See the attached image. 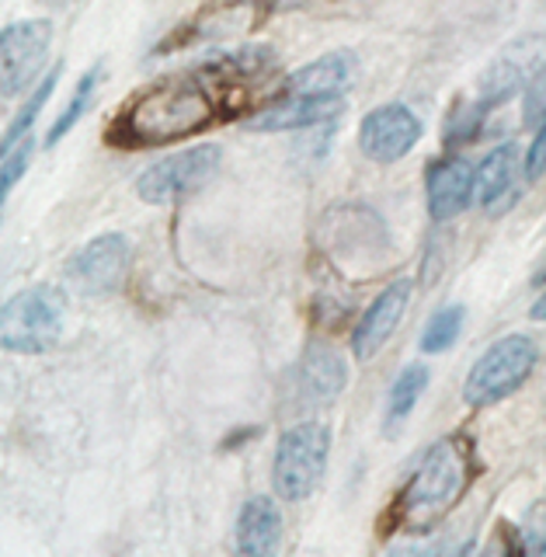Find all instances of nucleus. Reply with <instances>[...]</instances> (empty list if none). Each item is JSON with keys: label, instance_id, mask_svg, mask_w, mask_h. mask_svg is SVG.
<instances>
[{"label": "nucleus", "instance_id": "1", "mask_svg": "<svg viewBox=\"0 0 546 557\" xmlns=\"http://www.w3.org/2000/svg\"><path fill=\"white\" fill-rule=\"evenodd\" d=\"M484 463L477 460V446L470 435L452 432L443 435L418 463V470L408 478V484L400 487L397 498L390 502V509L383 512L380 533H429L443 522L456 505L463 502V495L473 487V481L481 478Z\"/></svg>", "mask_w": 546, "mask_h": 557}, {"label": "nucleus", "instance_id": "2", "mask_svg": "<svg viewBox=\"0 0 546 557\" xmlns=\"http://www.w3.org/2000/svg\"><path fill=\"white\" fill-rule=\"evenodd\" d=\"M220 115V101L202 74H174L144 87L112 126V144L126 150L167 147L202 133Z\"/></svg>", "mask_w": 546, "mask_h": 557}, {"label": "nucleus", "instance_id": "3", "mask_svg": "<svg viewBox=\"0 0 546 557\" xmlns=\"http://www.w3.org/2000/svg\"><path fill=\"white\" fill-rule=\"evenodd\" d=\"M66 327V296L57 286H28L0 307V348L42 356L57 348Z\"/></svg>", "mask_w": 546, "mask_h": 557}, {"label": "nucleus", "instance_id": "4", "mask_svg": "<svg viewBox=\"0 0 546 557\" xmlns=\"http://www.w3.org/2000/svg\"><path fill=\"white\" fill-rule=\"evenodd\" d=\"M539 362V348L530 335H505L470 366L463 397L470 408H491L512 397L525 380L533 376Z\"/></svg>", "mask_w": 546, "mask_h": 557}, {"label": "nucleus", "instance_id": "5", "mask_svg": "<svg viewBox=\"0 0 546 557\" xmlns=\"http://www.w3.org/2000/svg\"><path fill=\"white\" fill-rule=\"evenodd\" d=\"M331 457V429L324 422H299L282 432L272 463V487L278 498L303 502L317 492Z\"/></svg>", "mask_w": 546, "mask_h": 557}, {"label": "nucleus", "instance_id": "6", "mask_svg": "<svg viewBox=\"0 0 546 557\" xmlns=\"http://www.w3.org/2000/svg\"><path fill=\"white\" fill-rule=\"evenodd\" d=\"M321 244L338 265L380 269L390 258V231L365 206H334L321 220Z\"/></svg>", "mask_w": 546, "mask_h": 557}, {"label": "nucleus", "instance_id": "7", "mask_svg": "<svg viewBox=\"0 0 546 557\" xmlns=\"http://www.w3.org/2000/svg\"><path fill=\"white\" fill-rule=\"evenodd\" d=\"M220 157L223 153L213 144L188 147V150H178L171 157H161V161L150 164L144 174H139V182H136L139 199L153 202V206H164V202L191 196V191L202 188L216 174Z\"/></svg>", "mask_w": 546, "mask_h": 557}, {"label": "nucleus", "instance_id": "8", "mask_svg": "<svg viewBox=\"0 0 546 557\" xmlns=\"http://www.w3.org/2000/svg\"><path fill=\"white\" fill-rule=\"evenodd\" d=\"M52 49V25L46 17H25L0 28V98H17L42 74Z\"/></svg>", "mask_w": 546, "mask_h": 557}, {"label": "nucleus", "instance_id": "9", "mask_svg": "<svg viewBox=\"0 0 546 557\" xmlns=\"http://www.w3.org/2000/svg\"><path fill=\"white\" fill-rule=\"evenodd\" d=\"M418 139H421V119L400 101L380 104L359 126V147L376 164H394L400 157H408L418 147Z\"/></svg>", "mask_w": 546, "mask_h": 557}, {"label": "nucleus", "instance_id": "10", "mask_svg": "<svg viewBox=\"0 0 546 557\" xmlns=\"http://www.w3.org/2000/svg\"><path fill=\"white\" fill-rule=\"evenodd\" d=\"M129 269V240L122 234H101L87 240L70 261V278L91 296L115 293Z\"/></svg>", "mask_w": 546, "mask_h": 557}, {"label": "nucleus", "instance_id": "11", "mask_svg": "<svg viewBox=\"0 0 546 557\" xmlns=\"http://www.w3.org/2000/svg\"><path fill=\"white\" fill-rule=\"evenodd\" d=\"M411 293H414L411 278H397V283H390L376 296L373 307L362 313V321L351 331V352H356V359H373L390 342L397 324L404 321V313H408Z\"/></svg>", "mask_w": 546, "mask_h": 557}, {"label": "nucleus", "instance_id": "12", "mask_svg": "<svg viewBox=\"0 0 546 557\" xmlns=\"http://www.w3.org/2000/svg\"><path fill=\"white\" fill-rule=\"evenodd\" d=\"M348 366L345 359L327 345H313L310 352L299 359L293 373V394L299 408H324L345 391Z\"/></svg>", "mask_w": 546, "mask_h": 557}, {"label": "nucleus", "instance_id": "13", "mask_svg": "<svg viewBox=\"0 0 546 557\" xmlns=\"http://www.w3.org/2000/svg\"><path fill=\"white\" fill-rule=\"evenodd\" d=\"M536 70H543V46L536 39H525V42H519L512 52H508V57L491 63V70H487L484 81H481L477 109L484 115L501 109L508 98L522 91L525 81H530Z\"/></svg>", "mask_w": 546, "mask_h": 557}, {"label": "nucleus", "instance_id": "14", "mask_svg": "<svg viewBox=\"0 0 546 557\" xmlns=\"http://www.w3.org/2000/svg\"><path fill=\"white\" fill-rule=\"evenodd\" d=\"M359 77V57L348 49L327 52V57L299 66L296 74L286 77L282 91L299 98H345V91Z\"/></svg>", "mask_w": 546, "mask_h": 557}, {"label": "nucleus", "instance_id": "15", "mask_svg": "<svg viewBox=\"0 0 546 557\" xmlns=\"http://www.w3.org/2000/svg\"><path fill=\"white\" fill-rule=\"evenodd\" d=\"M282 547V509L275 498L255 495L244 502L234 527V557H278Z\"/></svg>", "mask_w": 546, "mask_h": 557}, {"label": "nucleus", "instance_id": "16", "mask_svg": "<svg viewBox=\"0 0 546 557\" xmlns=\"http://www.w3.org/2000/svg\"><path fill=\"white\" fill-rule=\"evenodd\" d=\"M429 216L435 223L456 220L473 202V164L463 157H443L429 168Z\"/></svg>", "mask_w": 546, "mask_h": 557}, {"label": "nucleus", "instance_id": "17", "mask_svg": "<svg viewBox=\"0 0 546 557\" xmlns=\"http://www.w3.org/2000/svg\"><path fill=\"white\" fill-rule=\"evenodd\" d=\"M345 112V98H299L286 95L282 101L261 109L251 119V129L258 133H293V129H307V126H321Z\"/></svg>", "mask_w": 546, "mask_h": 557}, {"label": "nucleus", "instance_id": "18", "mask_svg": "<svg viewBox=\"0 0 546 557\" xmlns=\"http://www.w3.org/2000/svg\"><path fill=\"white\" fill-rule=\"evenodd\" d=\"M519 168V147L516 144H498L495 150L484 153V161L473 168V199L484 209H491L498 199L512 191Z\"/></svg>", "mask_w": 546, "mask_h": 557}, {"label": "nucleus", "instance_id": "19", "mask_svg": "<svg viewBox=\"0 0 546 557\" xmlns=\"http://www.w3.org/2000/svg\"><path fill=\"white\" fill-rule=\"evenodd\" d=\"M429 366L411 362L408 370H400V376L394 380L390 397H386V418H383V432L394 435L404 422L411 418L414 405L421 400V394L429 391Z\"/></svg>", "mask_w": 546, "mask_h": 557}, {"label": "nucleus", "instance_id": "20", "mask_svg": "<svg viewBox=\"0 0 546 557\" xmlns=\"http://www.w3.org/2000/svg\"><path fill=\"white\" fill-rule=\"evenodd\" d=\"M463 318H467V310L460 304L432 313V321L425 324V331H421V352L438 356V352H446V348H452L463 331Z\"/></svg>", "mask_w": 546, "mask_h": 557}, {"label": "nucleus", "instance_id": "21", "mask_svg": "<svg viewBox=\"0 0 546 557\" xmlns=\"http://www.w3.org/2000/svg\"><path fill=\"white\" fill-rule=\"evenodd\" d=\"M57 81H60V70H52V74L39 84V91H35L28 101H25V109L14 115V122H11V129L4 133V139H0V157L4 153H11L22 139H28V129H32V122L39 119V112L46 109V101L52 98V87H57Z\"/></svg>", "mask_w": 546, "mask_h": 557}, {"label": "nucleus", "instance_id": "22", "mask_svg": "<svg viewBox=\"0 0 546 557\" xmlns=\"http://www.w3.org/2000/svg\"><path fill=\"white\" fill-rule=\"evenodd\" d=\"M98 81H101V70L95 66V70H87V74L77 81V87H74V98L66 101V109L60 112V119L52 122V129H49V136H46V144L49 147H57L60 139L77 126L80 122V115L87 112V104H91V95H95V87H98Z\"/></svg>", "mask_w": 546, "mask_h": 557}, {"label": "nucleus", "instance_id": "23", "mask_svg": "<svg viewBox=\"0 0 546 557\" xmlns=\"http://www.w3.org/2000/svg\"><path fill=\"white\" fill-rule=\"evenodd\" d=\"M28 161H32V139H22L11 153L0 157V206H4V199L11 196V188L22 182Z\"/></svg>", "mask_w": 546, "mask_h": 557}, {"label": "nucleus", "instance_id": "24", "mask_svg": "<svg viewBox=\"0 0 546 557\" xmlns=\"http://www.w3.org/2000/svg\"><path fill=\"white\" fill-rule=\"evenodd\" d=\"M481 557H522V536L508 519H498V527L491 530Z\"/></svg>", "mask_w": 546, "mask_h": 557}, {"label": "nucleus", "instance_id": "25", "mask_svg": "<svg viewBox=\"0 0 546 557\" xmlns=\"http://www.w3.org/2000/svg\"><path fill=\"white\" fill-rule=\"evenodd\" d=\"M484 122V112L477 109V104H460V109H452V119L446 126V144H463V139H473Z\"/></svg>", "mask_w": 546, "mask_h": 557}, {"label": "nucleus", "instance_id": "26", "mask_svg": "<svg viewBox=\"0 0 546 557\" xmlns=\"http://www.w3.org/2000/svg\"><path fill=\"white\" fill-rule=\"evenodd\" d=\"M525 126L539 129L543 126V70L525 81Z\"/></svg>", "mask_w": 546, "mask_h": 557}, {"label": "nucleus", "instance_id": "27", "mask_svg": "<svg viewBox=\"0 0 546 557\" xmlns=\"http://www.w3.org/2000/svg\"><path fill=\"white\" fill-rule=\"evenodd\" d=\"M543 164H546V129L539 126L533 144H530V153H525V178L530 182H539L543 178Z\"/></svg>", "mask_w": 546, "mask_h": 557}, {"label": "nucleus", "instance_id": "28", "mask_svg": "<svg viewBox=\"0 0 546 557\" xmlns=\"http://www.w3.org/2000/svg\"><path fill=\"white\" fill-rule=\"evenodd\" d=\"M386 557H446V544H397L386 550Z\"/></svg>", "mask_w": 546, "mask_h": 557}, {"label": "nucleus", "instance_id": "29", "mask_svg": "<svg viewBox=\"0 0 546 557\" xmlns=\"http://www.w3.org/2000/svg\"><path fill=\"white\" fill-rule=\"evenodd\" d=\"M473 554V540H467V544H460L452 554H446V557H470Z\"/></svg>", "mask_w": 546, "mask_h": 557}, {"label": "nucleus", "instance_id": "30", "mask_svg": "<svg viewBox=\"0 0 546 557\" xmlns=\"http://www.w3.org/2000/svg\"><path fill=\"white\" fill-rule=\"evenodd\" d=\"M533 318H536V321H543V296H539L536 307H533Z\"/></svg>", "mask_w": 546, "mask_h": 557}, {"label": "nucleus", "instance_id": "31", "mask_svg": "<svg viewBox=\"0 0 546 557\" xmlns=\"http://www.w3.org/2000/svg\"><path fill=\"white\" fill-rule=\"evenodd\" d=\"M269 4H296V0H269Z\"/></svg>", "mask_w": 546, "mask_h": 557}]
</instances>
